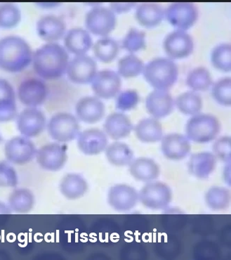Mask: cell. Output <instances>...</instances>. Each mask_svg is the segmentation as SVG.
<instances>
[{"label":"cell","instance_id":"f1b7e54d","mask_svg":"<svg viewBox=\"0 0 231 260\" xmlns=\"http://www.w3.org/2000/svg\"><path fill=\"white\" fill-rule=\"evenodd\" d=\"M164 17V9L156 3H144L137 7L136 18L141 25L151 27L158 25Z\"/></svg>","mask_w":231,"mask_h":260},{"label":"cell","instance_id":"4316f807","mask_svg":"<svg viewBox=\"0 0 231 260\" xmlns=\"http://www.w3.org/2000/svg\"><path fill=\"white\" fill-rule=\"evenodd\" d=\"M87 181L78 174L69 173L62 179L60 183V191L69 200H77L87 193Z\"/></svg>","mask_w":231,"mask_h":260},{"label":"cell","instance_id":"f6af8a7d","mask_svg":"<svg viewBox=\"0 0 231 260\" xmlns=\"http://www.w3.org/2000/svg\"><path fill=\"white\" fill-rule=\"evenodd\" d=\"M12 213V210L6 203L0 201V215H9Z\"/></svg>","mask_w":231,"mask_h":260},{"label":"cell","instance_id":"836d02e7","mask_svg":"<svg viewBox=\"0 0 231 260\" xmlns=\"http://www.w3.org/2000/svg\"><path fill=\"white\" fill-rule=\"evenodd\" d=\"M93 52L101 61L109 63L115 59L119 52V45L116 40L109 37H104L97 40L93 46Z\"/></svg>","mask_w":231,"mask_h":260},{"label":"cell","instance_id":"603a6c76","mask_svg":"<svg viewBox=\"0 0 231 260\" xmlns=\"http://www.w3.org/2000/svg\"><path fill=\"white\" fill-rule=\"evenodd\" d=\"M104 133L114 140L129 136L133 129V124L127 115L123 113H111L104 124Z\"/></svg>","mask_w":231,"mask_h":260},{"label":"cell","instance_id":"1f68e13d","mask_svg":"<svg viewBox=\"0 0 231 260\" xmlns=\"http://www.w3.org/2000/svg\"><path fill=\"white\" fill-rule=\"evenodd\" d=\"M205 203L214 211H221L228 208L230 203V192L228 188L213 186L207 191Z\"/></svg>","mask_w":231,"mask_h":260},{"label":"cell","instance_id":"b9f144b4","mask_svg":"<svg viewBox=\"0 0 231 260\" xmlns=\"http://www.w3.org/2000/svg\"><path fill=\"white\" fill-rule=\"evenodd\" d=\"M230 144L231 139L230 137L224 136L218 139L213 144L214 155L216 158L223 161L227 164L230 162Z\"/></svg>","mask_w":231,"mask_h":260},{"label":"cell","instance_id":"5b68a950","mask_svg":"<svg viewBox=\"0 0 231 260\" xmlns=\"http://www.w3.org/2000/svg\"><path fill=\"white\" fill-rule=\"evenodd\" d=\"M78 118L69 113H58L51 117L47 124L49 136L56 142H70L80 133Z\"/></svg>","mask_w":231,"mask_h":260},{"label":"cell","instance_id":"8992f818","mask_svg":"<svg viewBox=\"0 0 231 260\" xmlns=\"http://www.w3.org/2000/svg\"><path fill=\"white\" fill-rule=\"evenodd\" d=\"M139 199L146 208L163 210L171 203L172 192L170 186L164 183L149 182L141 188Z\"/></svg>","mask_w":231,"mask_h":260},{"label":"cell","instance_id":"ffe728a7","mask_svg":"<svg viewBox=\"0 0 231 260\" xmlns=\"http://www.w3.org/2000/svg\"><path fill=\"white\" fill-rule=\"evenodd\" d=\"M146 107L153 118H164L173 111V97L168 90L155 89L148 95L146 100Z\"/></svg>","mask_w":231,"mask_h":260},{"label":"cell","instance_id":"7c38bea8","mask_svg":"<svg viewBox=\"0 0 231 260\" xmlns=\"http://www.w3.org/2000/svg\"><path fill=\"white\" fill-rule=\"evenodd\" d=\"M122 80L118 73L112 70L96 72L91 81L93 92L98 98L109 100L120 92Z\"/></svg>","mask_w":231,"mask_h":260},{"label":"cell","instance_id":"5bb4252c","mask_svg":"<svg viewBox=\"0 0 231 260\" xmlns=\"http://www.w3.org/2000/svg\"><path fill=\"white\" fill-rule=\"evenodd\" d=\"M47 96V86L40 79H25L18 86V99L23 105L27 107L36 108L41 105L45 102Z\"/></svg>","mask_w":231,"mask_h":260},{"label":"cell","instance_id":"8fae6325","mask_svg":"<svg viewBox=\"0 0 231 260\" xmlns=\"http://www.w3.org/2000/svg\"><path fill=\"white\" fill-rule=\"evenodd\" d=\"M97 64L87 54L77 55L69 61L66 73L71 81L78 84H87L92 81L96 73Z\"/></svg>","mask_w":231,"mask_h":260},{"label":"cell","instance_id":"7a4b0ae2","mask_svg":"<svg viewBox=\"0 0 231 260\" xmlns=\"http://www.w3.org/2000/svg\"><path fill=\"white\" fill-rule=\"evenodd\" d=\"M30 45L21 37L8 36L0 39V69L18 73L26 69L32 61Z\"/></svg>","mask_w":231,"mask_h":260},{"label":"cell","instance_id":"7bdbcfd3","mask_svg":"<svg viewBox=\"0 0 231 260\" xmlns=\"http://www.w3.org/2000/svg\"><path fill=\"white\" fill-rule=\"evenodd\" d=\"M139 96L137 91L126 89L121 92L117 97L116 106L122 111H128L133 109L138 104Z\"/></svg>","mask_w":231,"mask_h":260},{"label":"cell","instance_id":"6da1fadb","mask_svg":"<svg viewBox=\"0 0 231 260\" xmlns=\"http://www.w3.org/2000/svg\"><path fill=\"white\" fill-rule=\"evenodd\" d=\"M35 71L46 80H54L63 76L69 63V54L65 47L56 43L41 46L32 55Z\"/></svg>","mask_w":231,"mask_h":260},{"label":"cell","instance_id":"8d00e7d4","mask_svg":"<svg viewBox=\"0 0 231 260\" xmlns=\"http://www.w3.org/2000/svg\"><path fill=\"white\" fill-rule=\"evenodd\" d=\"M21 12L17 5L13 3L0 5V27L9 29L16 27L21 20Z\"/></svg>","mask_w":231,"mask_h":260},{"label":"cell","instance_id":"bcb514c9","mask_svg":"<svg viewBox=\"0 0 231 260\" xmlns=\"http://www.w3.org/2000/svg\"><path fill=\"white\" fill-rule=\"evenodd\" d=\"M230 168H229L228 170V173H226V172H224V180H225V182H228V184H230Z\"/></svg>","mask_w":231,"mask_h":260},{"label":"cell","instance_id":"484cf974","mask_svg":"<svg viewBox=\"0 0 231 260\" xmlns=\"http://www.w3.org/2000/svg\"><path fill=\"white\" fill-rule=\"evenodd\" d=\"M129 173L140 182H150L158 178L160 170L157 162L148 157H139L129 165Z\"/></svg>","mask_w":231,"mask_h":260},{"label":"cell","instance_id":"f546056e","mask_svg":"<svg viewBox=\"0 0 231 260\" xmlns=\"http://www.w3.org/2000/svg\"><path fill=\"white\" fill-rule=\"evenodd\" d=\"M35 196L27 188H16L9 195L8 206L12 211L18 214H26L32 210L35 206Z\"/></svg>","mask_w":231,"mask_h":260},{"label":"cell","instance_id":"e0dca14e","mask_svg":"<svg viewBox=\"0 0 231 260\" xmlns=\"http://www.w3.org/2000/svg\"><path fill=\"white\" fill-rule=\"evenodd\" d=\"M77 144L80 151L87 155H98L105 151L108 144L107 135L98 128H90L79 133Z\"/></svg>","mask_w":231,"mask_h":260},{"label":"cell","instance_id":"30bf717a","mask_svg":"<svg viewBox=\"0 0 231 260\" xmlns=\"http://www.w3.org/2000/svg\"><path fill=\"white\" fill-rule=\"evenodd\" d=\"M36 160L42 169L56 172L63 168L67 161V148L58 143H51L37 150Z\"/></svg>","mask_w":231,"mask_h":260},{"label":"cell","instance_id":"7402d4cb","mask_svg":"<svg viewBox=\"0 0 231 260\" xmlns=\"http://www.w3.org/2000/svg\"><path fill=\"white\" fill-rule=\"evenodd\" d=\"M217 158L210 152H199L190 156L188 168L190 175L200 179L208 178L215 170Z\"/></svg>","mask_w":231,"mask_h":260},{"label":"cell","instance_id":"277c9868","mask_svg":"<svg viewBox=\"0 0 231 260\" xmlns=\"http://www.w3.org/2000/svg\"><path fill=\"white\" fill-rule=\"evenodd\" d=\"M221 130L219 119L212 114L197 113L191 117L186 125V136L192 142L204 144L212 142Z\"/></svg>","mask_w":231,"mask_h":260},{"label":"cell","instance_id":"60d3db41","mask_svg":"<svg viewBox=\"0 0 231 260\" xmlns=\"http://www.w3.org/2000/svg\"><path fill=\"white\" fill-rule=\"evenodd\" d=\"M18 183L17 173L10 162L0 161V187H15Z\"/></svg>","mask_w":231,"mask_h":260},{"label":"cell","instance_id":"ab89813d","mask_svg":"<svg viewBox=\"0 0 231 260\" xmlns=\"http://www.w3.org/2000/svg\"><path fill=\"white\" fill-rule=\"evenodd\" d=\"M230 77L219 79L214 84L212 95L218 103L226 106L230 105Z\"/></svg>","mask_w":231,"mask_h":260},{"label":"cell","instance_id":"52a82bcc","mask_svg":"<svg viewBox=\"0 0 231 260\" xmlns=\"http://www.w3.org/2000/svg\"><path fill=\"white\" fill-rule=\"evenodd\" d=\"M116 23L115 12L107 7H93L86 14V27L96 36H107L114 30Z\"/></svg>","mask_w":231,"mask_h":260},{"label":"cell","instance_id":"44dd1931","mask_svg":"<svg viewBox=\"0 0 231 260\" xmlns=\"http://www.w3.org/2000/svg\"><path fill=\"white\" fill-rule=\"evenodd\" d=\"M37 32L47 43H54L65 35V23L61 18L54 15L42 16L37 23Z\"/></svg>","mask_w":231,"mask_h":260},{"label":"cell","instance_id":"d4e9b609","mask_svg":"<svg viewBox=\"0 0 231 260\" xmlns=\"http://www.w3.org/2000/svg\"><path fill=\"white\" fill-rule=\"evenodd\" d=\"M66 50L77 55L85 54L92 46V38L89 31L82 27H74L65 35Z\"/></svg>","mask_w":231,"mask_h":260},{"label":"cell","instance_id":"e575fe53","mask_svg":"<svg viewBox=\"0 0 231 260\" xmlns=\"http://www.w3.org/2000/svg\"><path fill=\"white\" fill-rule=\"evenodd\" d=\"M144 63L135 54H128L121 58L117 64L118 74L124 78H133L143 72Z\"/></svg>","mask_w":231,"mask_h":260},{"label":"cell","instance_id":"7dc6e473","mask_svg":"<svg viewBox=\"0 0 231 260\" xmlns=\"http://www.w3.org/2000/svg\"><path fill=\"white\" fill-rule=\"evenodd\" d=\"M2 140H3V138H2V136L0 135V142H2Z\"/></svg>","mask_w":231,"mask_h":260},{"label":"cell","instance_id":"9a60e30c","mask_svg":"<svg viewBox=\"0 0 231 260\" xmlns=\"http://www.w3.org/2000/svg\"><path fill=\"white\" fill-rule=\"evenodd\" d=\"M139 201L138 192L127 184L115 185L108 191V202L116 211H129L137 206Z\"/></svg>","mask_w":231,"mask_h":260},{"label":"cell","instance_id":"4dcf8cb0","mask_svg":"<svg viewBox=\"0 0 231 260\" xmlns=\"http://www.w3.org/2000/svg\"><path fill=\"white\" fill-rule=\"evenodd\" d=\"M106 156L110 164L117 167L129 166L134 158V152L125 143L115 142L107 146Z\"/></svg>","mask_w":231,"mask_h":260},{"label":"cell","instance_id":"ba28073f","mask_svg":"<svg viewBox=\"0 0 231 260\" xmlns=\"http://www.w3.org/2000/svg\"><path fill=\"white\" fill-rule=\"evenodd\" d=\"M164 16L174 27L179 30H185L197 21L198 10L194 3L177 2L170 4L165 9Z\"/></svg>","mask_w":231,"mask_h":260},{"label":"cell","instance_id":"ee69618b","mask_svg":"<svg viewBox=\"0 0 231 260\" xmlns=\"http://www.w3.org/2000/svg\"><path fill=\"white\" fill-rule=\"evenodd\" d=\"M135 3H112L110 4L111 9L113 12L122 13L129 10L135 6Z\"/></svg>","mask_w":231,"mask_h":260},{"label":"cell","instance_id":"74e56055","mask_svg":"<svg viewBox=\"0 0 231 260\" xmlns=\"http://www.w3.org/2000/svg\"><path fill=\"white\" fill-rule=\"evenodd\" d=\"M231 47L229 43L216 45L211 53V61L214 67L223 71L231 69Z\"/></svg>","mask_w":231,"mask_h":260},{"label":"cell","instance_id":"d6a6232c","mask_svg":"<svg viewBox=\"0 0 231 260\" xmlns=\"http://www.w3.org/2000/svg\"><path fill=\"white\" fill-rule=\"evenodd\" d=\"M174 104L183 114H197L203 108V100L195 91H188L179 95Z\"/></svg>","mask_w":231,"mask_h":260},{"label":"cell","instance_id":"cb8c5ba5","mask_svg":"<svg viewBox=\"0 0 231 260\" xmlns=\"http://www.w3.org/2000/svg\"><path fill=\"white\" fill-rule=\"evenodd\" d=\"M17 115L16 93L7 80L0 78V122L11 121Z\"/></svg>","mask_w":231,"mask_h":260},{"label":"cell","instance_id":"83f0119b","mask_svg":"<svg viewBox=\"0 0 231 260\" xmlns=\"http://www.w3.org/2000/svg\"><path fill=\"white\" fill-rule=\"evenodd\" d=\"M135 133L141 142L155 143L159 142L163 137L162 124L158 119L144 118L139 120L135 127Z\"/></svg>","mask_w":231,"mask_h":260},{"label":"cell","instance_id":"d6986e66","mask_svg":"<svg viewBox=\"0 0 231 260\" xmlns=\"http://www.w3.org/2000/svg\"><path fill=\"white\" fill-rule=\"evenodd\" d=\"M161 140V149L163 154L170 160H182L188 155L191 149L189 139L181 134H168Z\"/></svg>","mask_w":231,"mask_h":260},{"label":"cell","instance_id":"9c48e42d","mask_svg":"<svg viewBox=\"0 0 231 260\" xmlns=\"http://www.w3.org/2000/svg\"><path fill=\"white\" fill-rule=\"evenodd\" d=\"M37 149L34 143L25 137H15L7 141L5 155L10 164L23 166L36 157Z\"/></svg>","mask_w":231,"mask_h":260},{"label":"cell","instance_id":"2e32d148","mask_svg":"<svg viewBox=\"0 0 231 260\" xmlns=\"http://www.w3.org/2000/svg\"><path fill=\"white\" fill-rule=\"evenodd\" d=\"M164 49L167 54L172 58L187 57L193 51V40L186 31L178 29L165 37Z\"/></svg>","mask_w":231,"mask_h":260},{"label":"cell","instance_id":"d590c367","mask_svg":"<svg viewBox=\"0 0 231 260\" xmlns=\"http://www.w3.org/2000/svg\"><path fill=\"white\" fill-rule=\"evenodd\" d=\"M186 83L193 90L205 91L212 85V76L205 67L195 68L188 73Z\"/></svg>","mask_w":231,"mask_h":260},{"label":"cell","instance_id":"f35d334b","mask_svg":"<svg viewBox=\"0 0 231 260\" xmlns=\"http://www.w3.org/2000/svg\"><path fill=\"white\" fill-rule=\"evenodd\" d=\"M146 34L137 28L128 31L122 41V46L130 52H137L146 47Z\"/></svg>","mask_w":231,"mask_h":260},{"label":"cell","instance_id":"3957f363","mask_svg":"<svg viewBox=\"0 0 231 260\" xmlns=\"http://www.w3.org/2000/svg\"><path fill=\"white\" fill-rule=\"evenodd\" d=\"M144 76L157 89L168 90L177 81L179 68L169 58H153L144 67Z\"/></svg>","mask_w":231,"mask_h":260},{"label":"cell","instance_id":"ac0fdd59","mask_svg":"<svg viewBox=\"0 0 231 260\" xmlns=\"http://www.w3.org/2000/svg\"><path fill=\"white\" fill-rule=\"evenodd\" d=\"M75 112L79 120L86 123L93 124L104 118L106 107L98 97L87 96L78 101L75 106Z\"/></svg>","mask_w":231,"mask_h":260},{"label":"cell","instance_id":"4fadbf2b","mask_svg":"<svg viewBox=\"0 0 231 260\" xmlns=\"http://www.w3.org/2000/svg\"><path fill=\"white\" fill-rule=\"evenodd\" d=\"M47 120L45 114L36 108L27 107L17 118V127L22 136L32 138L45 130Z\"/></svg>","mask_w":231,"mask_h":260}]
</instances>
